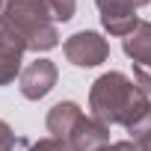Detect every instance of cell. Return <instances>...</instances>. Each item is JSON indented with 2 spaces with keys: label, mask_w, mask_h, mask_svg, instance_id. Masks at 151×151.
<instances>
[{
  "label": "cell",
  "mask_w": 151,
  "mask_h": 151,
  "mask_svg": "<svg viewBox=\"0 0 151 151\" xmlns=\"http://www.w3.org/2000/svg\"><path fill=\"white\" fill-rule=\"evenodd\" d=\"M89 110L104 124H122L130 133L151 119V98L122 71H107L89 89Z\"/></svg>",
  "instance_id": "cell-1"
},
{
  "label": "cell",
  "mask_w": 151,
  "mask_h": 151,
  "mask_svg": "<svg viewBox=\"0 0 151 151\" xmlns=\"http://www.w3.org/2000/svg\"><path fill=\"white\" fill-rule=\"evenodd\" d=\"M0 21L12 27L27 42V50L39 53V50H50L59 45V33L45 0H3Z\"/></svg>",
  "instance_id": "cell-2"
},
{
  "label": "cell",
  "mask_w": 151,
  "mask_h": 151,
  "mask_svg": "<svg viewBox=\"0 0 151 151\" xmlns=\"http://www.w3.org/2000/svg\"><path fill=\"white\" fill-rule=\"evenodd\" d=\"M62 50H65V59L71 65H77V68H95L110 56L107 39L101 33H92V30H80V33L68 36Z\"/></svg>",
  "instance_id": "cell-3"
},
{
  "label": "cell",
  "mask_w": 151,
  "mask_h": 151,
  "mask_svg": "<svg viewBox=\"0 0 151 151\" xmlns=\"http://www.w3.org/2000/svg\"><path fill=\"white\" fill-rule=\"evenodd\" d=\"M95 3H98V12H101V24H104V30H107L110 36L124 39V36L139 24L136 9L145 6V3H151V0H95Z\"/></svg>",
  "instance_id": "cell-4"
},
{
  "label": "cell",
  "mask_w": 151,
  "mask_h": 151,
  "mask_svg": "<svg viewBox=\"0 0 151 151\" xmlns=\"http://www.w3.org/2000/svg\"><path fill=\"white\" fill-rule=\"evenodd\" d=\"M27 53V42L0 21V86H9L15 77H21V59Z\"/></svg>",
  "instance_id": "cell-5"
},
{
  "label": "cell",
  "mask_w": 151,
  "mask_h": 151,
  "mask_svg": "<svg viewBox=\"0 0 151 151\" xmlns=\"http://www.w3.org/2000/svg\"><path fill=\"white\" fill-rule=\"evenodd\" d=\"M18 80H21V95L27 101H39L56 86V65L50 59H33L24 65Z\"/></svg>",
  "instance_id": "cell-6"
},
{
  "label": "cell",
  "mask_w": 151,
  "mask_h": 151,
  "mask_svg": "<svg viewBox=\"0 0 151 151\" xmlns=\"http://www.w3.org/2000/svg\"><path fill=\"white\" fill-rule=\"evenodd\" d=\"M65 142L71 151H104L110 145V124L98 122L95 116H83Z\"/></svg>",
  "instance_id": "cell-7"
},
{
  "label": "cell",
  "mask_w": 151,
  "mask_h": 151,
  "mask_svg": "<svg viewBox=\"0 0 151 151\" xmlns=\"http://www.w3.org/2000/svg\"><path fill=\"white\" fill-rule=\"evenodd\" d=\"M80 119H83V110L74 104V101H59L47 113V130L56 139H68V133L74 130V124H77Z\"/></svg>",
  "instance_id": "cell-8"
},
{
  "label": "cell",
  "mask_w": 151,
  "mask_h": 151,
  "mask_svg": "<svg viewBox=\"0 0 151 151\" xmlns=\"http://www.w3.org/2000/svg\"><path fill=\"white\" fill-rule=\"evenodd\" d=\"M124 53L133 59V65L151 62V21H139L124 39H122Z\"/></svg>",
  "instance_id": "cell-9"
},
{
  "label": "cell",
  "mask_w": 151,
  "mask_h": 151,
  "mask_svg": "<svg viewBox=\"0 0 151 151\" xmlns=\"http://www.w3.org/2000/svg\"><path fill=\"white\" fill-rule=\"evenodd\" d=\"M45 6L53 18V24H65L74 18V9H77V0H45Z\"/></svg>",
  "instance_id": "cell-10"
},
{
  "label": "cell",
  "mask_w": 151,
  "mask_h": 151,
  "mask_svg": "<svg viewBox=\"0 0 151 151\" xmlns=\"http://www.w3.org/2000/svg\"><path fill=\"white\" fill-rule=\"evenodd\" d=\"M15 148H27V142L18 139L6 122H0V151H15Z\"/></svg>",
  "instance_id": "cell-11"
},
{
  "label": "cell",
  "mask_w": 151,
  "mask_h": 151,
  "mask_svg": "<svg viewBox=\"0 0 151 151\" xmlns=\"http://www.w3.org/2000/svg\"><path fill=\"white\" fill-rule=\"evenodd\" d=\"M27 151H71L65 139H56V136H45L39 142H30Z\"/></svg>",
  "instance_id": "cell-12"
},
{
  "label": "cell",
  "mask_w": 151,
  "mask_h": 151,
  "mask_svg": "<svg viewBox=\"0 0 151 151\" xmlns=\"http://www.w3.org/2000/svg\"><path fill=\"white\" fill-rule=\"evenodd\" d=\"M133 77H136L139 89L151 95V62H145V65H133Z\"/></svg>",
  "instance_id": "cell-13"
},
{
  "label": "cell",
  "mask_w": 151,
  "mask_h": 151,
  "mask_svg": "<svg viewBox=\"0 0 151 151\" xmlns=\"http://www.w3.org/2000/svg\"><path fill=\"white\" fill-rule=\"evenodd\" d=\"M133 142H136L142 151H151V119H148L142 127H136V130H133Z\"/></svg>",
  "instance_id": "cell-14"
},
{
  "label": "cell",
  "mask_w": 151,
  "mask_h": 151,
  "mask_svg": "<svg viewBox=\"0 0 151 151\" xmlns=\"http://www.w3.org/2000/svg\"><path fill=\"white\" fill-rule=\"evenodd\" d=\"M104 151H142V148H139L133 139H122V142H110Z\"/></svg>",
  "instance_id": "cell-15"
},
{
  "label": "cell",
  "mask_w": 151,
  "mask_h": 151,
  "mask_svg": "<svg viewBox=\"0 0 151 151\" xmlns=\"http://www.w3.org/2000/svg\"><path fill=\"white\" fill-rule=\"evenodd\" d=\"M0 9H3V0H0Z\"/></svg>",
  "instance_id": "cell-16"
}]
</instances>
